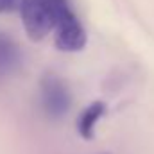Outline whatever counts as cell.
<instances>
[{
  "instance_id": "obj_1",
  "label": "cell",
  "mask_w": 154,
  "mask_h": 154,
  "mask_svg": "<svg viewBox=\"0 0 154 154\" xmlns=\"http://www.w3.org/2000/svg\"><path fill=\"white\" fill-rule=\"evenodd\" d=\"M70 11L74 9L68 0H20V18L32 41L54 32Z\"/></svg>"
},
{
  "instance_id": "obj_2",
  "label": "cell",
  "mask_w": 154,
  "mask_h": 154,
  "mask_svg": "<svg viewBox=\"0 0 154 154\" xmlns=\"http://www.w3.org/2000/svg\"><path fill=\"white\" fill-rule=\"evenodd\" d=\"M39 104L48 118H63L72 108V93L56 74H45L39 81Z\"/></svg>"
},
{
  "instance_id": "obj_3",
  "label": "cell",
  "mask_w": 154,
  "mask_h": 154,
  "mask_svg": "<svg viewBox=\"0 0 154 154\" xmlns=\"http://www.w3.org/2000/svg\"><path fill=\"white\" fill-rule=\"evenodd\" d=\"M86 29L74 11H70L54 31V45L61 52H79L86 47Z\"/></svg>"
},
{
  "instance_id": "obj_4",
  "label": "cell",
  "mask_w": 154,
  "mask_h": 154,
  "mask_svg": "<svg viewBox=\"0 0 154 154\" xmlns=\"http://www.w3.org/2000/svg\"><path fill=\"white\" fill-rule=\"evenodd\" d=\"M22 65V50L16 41L5 32H0V81L13 75Z\"/></svg>"
},
{
  "instance_id": "obj_5",
  "label": "cell",
  "mask_w": 154,
  "mask_h": 154,
  "mask_svg": "<svg viewBox=\"0 0 154 154\" xmlns=\"http://www.w3.org/2000/svg\"><path fill=\"white\" fill-rule=\"evenodd\" d=\"M106 115V104L100 100L91 102L90 106H86L77 120V133L82 140H91L95 136V127L99 124V120Z\"/></svg>"
},
{
  "instance_id": "obj_6",
  "label": "cell",
  "mask_w": 154,
  "mask_h": 154,
  "mask_svg": "<svg viewBox=\"0 0 154 154\" xmlns=\"http://www.w3.org/2000/svg\"><path fill=\"white\" fill-rule=\"evenodd\" d=\"M18 2H20V0H0V14L9 13L11 9H14Z\"/></svg>"
},
{
  "instance_id": "obj_7",
  "label": "cell",
  "mask_w": 154,
  "mask_h": 154,
  "mask_svg": "<svg viewBox=\"0 0 154 154\" xmlns=\"http://www.w3.org/2000/svg\"><path fill=\"white\" fill-rule=\"evenodd\" d=\"M100 154H109V152H100Z\"/></svg>"
}]
</instances>
